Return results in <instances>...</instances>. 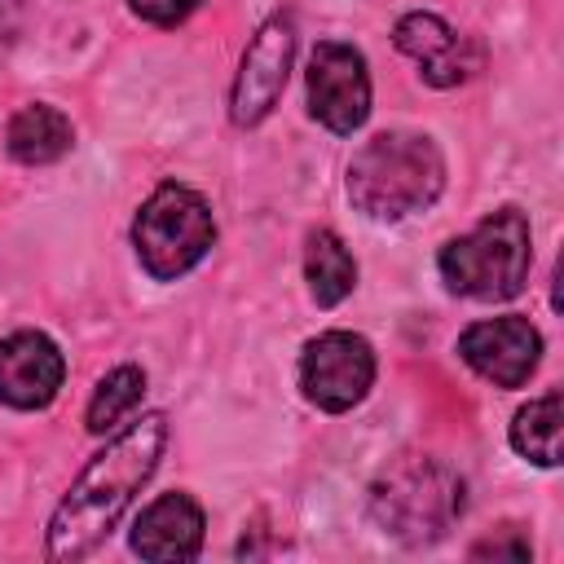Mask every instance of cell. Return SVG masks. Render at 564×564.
<instances>
[{"instance_id": "obj_1", "label": "cell", "mask_w": 564, "mask_h": 564, "mask_svg": "<svg viewBox=\"0 0 564 564\" xmlns=\"http://www.w3.org/2000/svg\"><path fill=\"white\" fill-rule=\"evenodd\" d=\"M163 445H167V414L150 410L137 423H128L101 454H93V463L79 471V480L48 520V546H44L48 560L93 555L123 516V507L132 502V494L154 476Z\"/></svg>"}, {"instance_id": "obj_2", "label": "cell", "mask_w": 564, "mask_h": 564, "mask_svg": "<svg viewBox=\"0 0 564 564\" xmlns=\"http://www.w3.org/2000/svg\"><path fill=\"white\" fill-rule=\"evenodd\" d=\"M445 189V159L423 132H379L348 163V198L370 220L423 212Z\"/></svg>"}, {"instance_id": "obj_3", "label": "cell", "mask_w": 564, "mask_h": 564, "mask_svg": "<svg viewBox=\"0 0 564 564\" xmlns=\"http://www.w3.org/2000/svg\"><path fill=\"white\" fill-rule=\"evenodd\" d=\"M467 507L463 476L445 467L441 458H397L375 485H370V516L375 524L405 542V546H427L441 542Z\"/></svg>"}, {"instance_id": "obj_4", "label": "cell", "mask_w": 564, "mask_h": 564, "mask_svg": "<svg viewBox=\"0 0 564 564\" xmlns=\"http://www.w3.org/2000/svg\"><path fill=\"white\" fill-rule=\"evenodd\" d=\"M529 220L516 207L489 212L471 234L449 238L436 256V269L454 295L471 300H511L529 282Z\"/></svg>"}, {"instance_id": "obj_5", "label": "cell", "mask_w": 564, "mask_h": 564, "mask_svg": "<svg viewBox=\"0 0 564 564\" xmlns=\"http://www.w3.org/2000/svg\"><path fill=\"white\" fill-rule=\"evenodd\" d=\"M212 242H216V220L207 198L176 181L159 185L132 220L137 260L159 282H176L181 273H189L212 251Z\"/></svg>"}, {"instance_id": "obj_6", "label": "cell", "mask_w": 564, "mask_h": 564, "mask_svg": "<svg viewBox=\"0 0 564 564\" xmlns=\"http://www.w3.org/2000/svg\"><path fill=\"white\" fill-rule=\"evenodd\" d=\"M370 383H375V352H370V344L361 335L326 330V335L304 344L300 388L317 410L344 414L370 392Z\"/></svg>"}, {"instance_id": "obj_7", "label": "cell", "mask_w": 564, "mask_h": 564, "mask_svg": "<svg viewBox=\"0 0 564 564\" xmlns=\"http://www.w3.org/2000/svg\"><path fill=\"white\" fill-rule=\"evenodd\" d=\"M308 115L339 137H348L366 123L370 75H366V57L352 44L326 40L313 48V57H308Z\"/></svg>"}, {"instance_id": "obj_8", "label": "cell", "mask_w": 564, "mask_h": 564, "mask_svg": "<svg viewBox=\"0 0 564 564\" xmlns=\"http://www.w3.org/2000/svg\"><path fill=\"white\" fill-rule=\"evenodd\" d=\"M291 57H295V26L291 18H269L247 53H242V66H238V79H234V93H229V115L238 128H256L282 97L286 88V70H291Z\"/></svg>"}, {"instance_id": "obj_9", "label": "cell", "mask_w": 564, "mask_h": 564, "mask_svg": "<svg viewBox=\"0 0 564 564\" xmlns=\"http://www.w3.org/2000/svg\"><path fill=\"white\" fill-rule=\"evenodd\" d=\"M458 357L489 383L498 388H520L538 370L542 357V335L529 317L507 313V317H485L458 335Z\"/></svg>"}, {"instance_id": "obj_10", "label": "cell", "mask_w": 564, "mask_h": 564, "mask_svg": "<svg viewBox=\"0 0 564 564\" xmlns=\"http://www.w3.org/2000/svg\"><path fill=\"white\" fill-rule=\"evenodd\" d=\"M66 379V357L44 330H13L0 339V401L13 410H44Z\"/></svg>"}, {"instance_id": "obj_11", "label": "cell", "mask_w": 564, "mask_h": 564, "mask_svg": "<svg viewBox=\"0 0 564 564\" xmlns=\"http://www.w3.org/2000/svg\"><path fill=\"white\" fill-rule=\"evenodd\" d=\"M392 40H397V48H401L405 57L419 62L423 79L436 84V88H454V84H463V79L480 66V48H476L467 35H458V31H454L445 18H436V13H405V18L397 22Z\"/></svg>"}, {"instance_id": "obj_12", "label": "cell", "mask_w": 564, "mask_h": 564, "mask_svg": "<svg viewBox=\"0 0 564 564\" xmlns=\"http://www.w3.org/2000/svg\"><path fill=\"white\" fill-rule=\"evenodd\" d=\"M198 546H203V507L189 494L154 498L132 524V551L141 560H154V564L194 560Z\"/></svg>"}, {"instance_id": "obj_13", "label": "cell", "mask_w": 564, "mask_h": 564, "mask_svg": "<svg viewBox=\"0 0 564 564\" xmlns=\"http://www.w3.org/2000/svg\"><path fill=\"white\" fill-rule=\"evenodd\" d=\"M4 141H9V154H13L18 163L40 167V163H57V159L70 150L75 128H70V119H66L57 106L35 101V106H22V110L9 119Z\"/></svg>"}, {"instance_id": "obj_14", "label": "cell", "mask_w": 564, "mask_h": 564, "mask_svg": "<svg viewBox=\"0 0 564 564\" xmlns=\"http://www.w3.org/2000/svg\"><path fill=\"white\" fill-rule=\"evenodd\" d=\"M304 278H308V295L322 308H335L352 286H357V264L348 256V247L339 242L335 229H317L308 234L304 247Z\"/></svg>"}, {"instance_id": "obj_15", "label": "cell", "mask_w": 564, "mask_h": 564, "mask_svg": "<svg viewBox=\"0 0 564 564\" xmlns=\"http://www.w3.org/2000/svg\"><path fill=\"white\" fill-rule=\"evenodd\" d=\"M511 445L538 467H560V392H546L516 414Z\"/></svg>"}, {"instance_id": "obj_16", "label": "cell", "mask_w": 564, "mask_h": 564, "mask_svg": "<svg viewBox=\"0 0 564 564\" xmlns=\"http://www.w3.org/2000/svg\"><path fill=\"white\" fill-rule=\"evenodd\" d=\"M141 397H145V375L137 366H115L88 401V432H97V436L110 432L123 414H132L141 405Z\"/></svg>"}, {"instance_id": "obj_17", "label": "cell", "mask_w": 564, "mask_h": 564, "mask_svg": "<svg viewBox=\"0 0 564 564\" xmlns=\"http://www.w3.org/2000/svg\"><path fill=\"white\" fill-rule=\"evenodd\" d=\"M128 4H132L137 18H145V22H154V26H176V22H185L203 0H128Z\"/></svg>"}, {"instance_id": "obj_18", "label": "cell", "mask_w": 564, "mask_h": 564, "mask_svg": "<svg viewBox=\"0 0 564 564\" xmlns=\"http://www.w3.org/2000/svg\"><path fill=\"white\" fill-rule=\"evenodd\" d=\"M471 555H476V560H485V555H494V560H529V538H524L520 529H502L498 538L476 542Z\"/></svg>"}]
</instances>
